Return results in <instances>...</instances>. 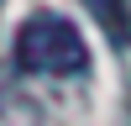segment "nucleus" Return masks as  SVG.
I'll return each mask as SVG.
<instances>
[{
  "instance_id": "obj_1",
  "label": "nucleus",
  "mask_w": 131,
  "mask_h": 126,
  "mask_svg": "<svg viewBox=\"0 0 131 126\" xmlns=\"http://www.w3.org/2000/svg\"><path fill=\"white\" fill-rule=\"evenodd\" d=\"M10 58H16L21 74H37V79H79L89 68V42L58 10H31L16 26V42H10Z\"/></svg>"
},
{
  "instance_id": "obj_2",
  "label": "nucleus",
  "mask_w": 131,
  "mask_h": 126,
  "mask_svg": "<svg viewBox=\"0 0 131 126\" xmlns=\"http://www.w3.org/2000/svg\"><path fill=\"white\" fill-rule=\"evenodd\" d=\"M0 126H42V105L16 84L10 68H0Z\"/></svg>"
},
{
  "instance_id": "obj_3",
  "label": "nucleus",
  "mask_w": 131,
  "mask_h": 126,
  "mask_svg": "<svg viewBox=\"0 0 131 126\" xmlns=\"http://www.w3.org/2000/svg\"><path fill=\"white\" fill-rule=\"evenodd\" d=\"M84 5H89V16L105 26V37L115 47H131V5L126 0H84Z\"/></svg>"
}]
</instances>
